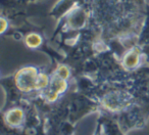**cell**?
I'll use <instances>...</instances> for the list:
<instances>
[{"label": "cell", "mask_w": 149, "mask_h": 135, "mask_svg": "<svg viewBox=\"0 0 149 135\" xmlns=\"http://www.w3.org/2000/svg\"><path fill=\"white\" fill-rule=\"evenodd\" d=\"M26 42H27L28 45L31 46V47H37V46H39L40 44H41L42 39L37 34H30L27 37V39H26Z\"/></svg>", "instance_id": "obj_1"}, {"label": "cell", "mask_w": 149, "mask_h": 135, "mask_svg": "<svg viewBox=\"0 0 149 135\" xmlns=\"http://www.w3.org/2000/svg\"><path fill=\"white\" fill-rule=\"evenodd\" d=\"M131 55H132V57H129V56L127 57V59H126V64L133 66H135V64H136L137 60H138V54H137V53H134V52H132V53H131Z\"/></svg>", "instance_id": "obj_2"}]
</instances>
